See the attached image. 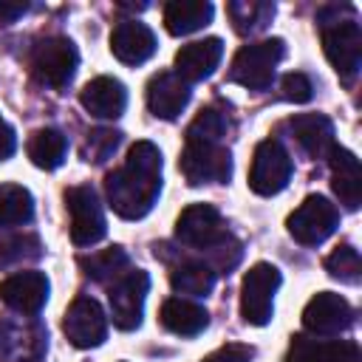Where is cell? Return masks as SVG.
I'll return each mask as SVG.
<instances>
[{
	"mask_svg": "<svg viewBox=\"0 0 362 362\" xmlns=\"http://www.w3.org/2000/svg\"><path fill=\"white\" fill-rule=\"evenodd\" d=\"M107 204L116 215L136 221L144 218L161 192V153L153 141H136L122 167L105 178Z\"/></svg>",
	"mask_w": 362,
	"mask_h": 362,
	"instance_id": "1",
	"label": "cell"
},
{
	"mask_svg": "<svg viewBox=\"0 0 362 362\" xmlns=\"http://www.w3.org/2000/svg\"><path fill=\"white\" fill-rule=\"evenodd\" d=\"M320 28H322V48L328 62L345 82H351L362 65V28L354 11L348 17H339V8L328 6L320 11Z\"/></svg>",
	"mask_w": 362,
	"mask_h": 362,
	"instance_id": "2",
	"label": "cell"
},
{
	"mask_svg": "<svg viewBox=\"0 0 362 362\" xmlns=\"http://www.w3.org/2000/svg\"><path fill=\"white\" fill-rule=\"evenodd\" d=\"M175 238L184 243V246H192V249H206L215 255L218 260V269H232L235 263L221 252L226 243H232L235 238L226 232L223 226V218L221 212L212 206V204H189L178 221H175Z\"/></svg>",
	"mask_w": 362,
	"mask_h": 362,
	"instance_id": "3",
	"label": "cell"
},
{
	"mask_svg": "<svg viewBox=\"0 0 362 362\" xmlns=\"http://www.w3.org/2000/svg\"><path fill=\"white\" fill-rule=\"evenodd\" d=\"M283 57H286V42L280 37L243 45L232 59L229 79L249 88V90H266L272 85L274 71H277Z\"/></svg>",
	"mask_w": 362,
	"mask_h": 362,
	"instance_id": "4",
	"label": "cell"
},
{
	"mask_svg": "<svg viewBox=\"0 0 362 362\" xmlns=\"http://www.w3.org/2000/svg\"><path fill=\"white\" fill-rule=\"evenodd\" d=\"M178 167L187 178V184H223L232 175V156L223 147V141H206V139H187L184 153L178 158Z\"/></svg>",
	"mask_w": 362,
	"mask_h": 362,
	"instance_id": "5",
	"label": "cell"
},
{
	"mask_svg": "<svg viewBox=\"0 0 362 362\" xmlns=\"http://www.w3.org/2000/svg\"><path fill=\"white\" fill-rule=\"evenodd\" d=\"M76 65H79V54L68 37H45L37 42L31 54V71L37 82L54 90H62L74 79Z\"/></svg>",
	"mask_w": 362,
	"mask_h": 362,
	"instance_id": "6",
	"label": "cell"
},
{
	"mask_svg": "<svg viewBox=\"0 0 362 362\" xmlns=\"http://www.w3.org/2000/svg\"><path fill=\"white\" fill-rule=\"evenodd\" d=\"M65 209L71 215V240L76 246H90L105 238L107 221H105V212H102V204L93 187L79 184V187L65 189Z\"/></svg>",
	"mask_w": 362,
	"mask_h": 362,
	"instance_id": "7",
	"label": "cell"
},
{
	"mask_svg": "<svg viewBox=\"0 0 362 362\" xmlns=\"http://www.w3.org/2000/svg\"><path fill=\"white\" fill-rule=\"evenodd\" d=\"M150 288V274L144 269H127L110 283L107 300H110V317L113 325L122 331H133L141 325L144 297Z\"/></svg>",
	"mask_w": 362,
	"mask_h": 362,
	"instance_id": "8",
	"label": "cell"
},
{
	"mask_svg": "<svg viewBox=\"0 0 362 362\" xmlns=\"http://www.w3.org/2000/svg\"><path fill=\"white\" fill-rule=\"evenodd\" d=\"M280 288V272L272 263H255L240 286V314L249 325H266L274 311V291Z\"/></svg>",
	"mask_w": 362,
	"mask_h": 362,
	"instance_id": "9",
	"label": "cell"
},
{
	"mask_svg": "<svg viewBox=\"0 0 362 362\" xmlns=\"http://www.w3.org/2000/svg\"><path fill=\"white\" fill-rule=\"evenodd\" d=\"M291 170H294V164H291L288 150L277 139H266L255 147L252 170H249V187L257 195H277L280 189H286Z\"/></svg>",
	"mask_w": 362,
	"mask_h": 362,
	"instance_id": "10",
	"label": "cell"
},
{
	"mask_svg": "<svg viewBox=\"0 0 362 362\" xmlns=\"http://www.w3.org/2000/svg\"><path fill=\"white\" fill-rule=\"evenodd\" d=\"M337 223H339V212H337V206H334L328 198H322V195H308V198L288 215V221H286L288 235H291L297 243H303V246H317V243H322L325 238L334 235Z\"/></svg>",
	"mask_w": 362,
	"mask_h": 362,
	"instance_id": "11",
	"label": "cell"
},
{
	"mask_svg": "<svg viewBox=\"0 0 362 362\" xmlns=\"http://www.w3.org/2000/svg\"><path fill=\"white\" fill-rule=\"evenodd\" d=\"M62 331L76 348H96L107 337V317L93 297H76L62 320Z\"/></svg>",
	"mask_w": 362,
	"mask_h": 362,
	"instance_id": "12",
	"label": "cell"
},
{
	"mask_svg": "<svg viewBox=\"0 0 362 362\" xmlns=\"http://www.w3.org/2000/svg\"><path fill=\"white\" fill-rule=\"evenodd\" d=\"M303 325L311 334H339L354 325V308L345 297L334 291H320L317 297L308 300L303 311Z\"/></svg>",
	"mask_w": 362,
	"mask_h": 362,
	"instance_id": "13",
	"label": "cell"
},
{
	"mask_svg": "<svg viewBox=\"0 0 362 362\" xmlns=\"http://www.w3.org/2000/svg\"><path fill=\"white\" fill-rule=\"evenodd\" d=\"M0 300L20 314H37L48 300V277L42 272L8 274L0 283Z\"/></svg>",
	"mask_w": 362,
	"mask_h": 362,
	"instance_id": "14",
	"label": "cell"
},
{
	"mask_svg": "<svg viewBox=\"0 0 362 362\" xmlns=\"http://www.w3.org/2000/svg\"><path fill=\"white\" fill-rule=\"evenodd\" d=\"M110 51L124 65H141L156 51V34L139 20H122L110 34Z\"/></svg>",
	"mask_w": 362,
	"mask_h": 362,
	"instance_id": "15",
	"label": "cell"
},
{
	"mask_svg": "<svg viewBox=\"0 0 362 362\" xmlns=\"http://www.w3.org/2000/svg\"><path fill=\"white\" fill-rule=\"evenodd\" d=\"M221 57H223V42L218 37H206V40L181 45V51L175 54V76H181L187 85L201 82L218 68Z\"/></svg>",
	"mask_w": 362,
	"mask_h": 362,
	"instance_id": "16",
	"label": "cell"
},
{
	"mask_svg": "<svg viewBox=\"0 0 362 362\" xmlns=\"http://www.w3.org/2000/svg\"><path fill=\"white\" fill-rule=\"evenodd\" d=\"M286 362H362V356H359V345L351 339L294 337Z\"/></svg>",
	"mask_w": 362,
	"mask_h": 362,
	"instance_id": "17",
	"label": "cell"
},
{
	"mask_svg": "<svg viewBox=\"0 0 362 362\" xmlns=\"http://www.w3.org/2000/svg\"><path fill=\"white\" fill-rule=\"evenodd\" d=\"M79 102L96 119H119L127 107V90L113 76H96L82 88Z\"/></svg>",
	"mask_w": 362,
	"mask_h": 362,
	"instance_id": "18",
	"label": "cell"
},
{
	"mask_svg": "<svg viewBox=\"0 0 362 362\" xmlns=\"http://www.w3.org/2000/svg\"><path fill=\"white\" fill-rule=\"evenodd\" d=\"M187 102H189V85L181 76L164 71V74H156L150 79V85H147V105H150L153 116L175 119L187 107Z\"/></svg>",
	"mask_w": 362,
	"mask_h": 362,
	"instance_id": "19",
	"label": "cell"
},
{
	"mask_svg": "<svg viewBox=\"0 0 362 362\" xmlns=\"http://www.w3.org/2000/svg\"><path fill=\"white\" fill-rule=\"evenodd\" d=\"M297 144L311 156V158H322L331 156L334 150V124L328 116L322 113H300L288 122Z\"/></svg>",
	"mask_w": 362,
	"mask_h": 362,
	"instance_id": "20",
	"label": "cell"
},
{
	"mask_svg": "<svg viewBox=\"0 0 362 362\" xmlns=\"http://www.w3.org/2000/svg\"><path fill=\"white\" fill-rule=\"evenodd\" d=\"M331 173H334V192L345 209H359L362 201V173H359V158L345 150L334 147L331 150Z\"/></svg>",
	"mask_w": 362,
	"mask_h": 362,
	"instance_id": "21",
	"label": "cell"
},
{
	"mask_svg": "<svg viewBox=\"0 0 362 362\" xmlns=\"http://www.w3.org/2000/svg\"><path fill=\"white\" fill-rule=\"evenodd\" d=\"M206 322H209V314L192 300L170 297L161 305V325L178 337H195L206 328Z\"/></svg>",
	"mask_w": 362,
	"mask_h": 362,
	"instance_id": "22",
	"label": "cell"
},
{
	"mask_svg": "<svg viewBox=\"0 0 362 362\" xmlns=\"http://www.w3.org/2000/svg\"><path fill=\"white\" fill-rule=\"evenodd\" d=\"M215 8L212 3H204V0H173L164 6V25L170 34L175 37H184V34H192L198 28H204L209 20H212Z\"/></svg>",
	"mask_w": 362,
	"mask_h": 362,
	"instance_id": "23",
	"label": "cell"
},
{
	"mask_svg": "<svg viewBox=\"0 0 362 362\" xmlns=\"http://www.w3.org/2000/svg\"><path fill=\"white\" fill-rule=\"evenodd\" d=\"M25 153L28 158L40 167V170H57L62 161H65V153H68V141L59 130L54 127H42V130H34L28 144H25Z\"/></svg>",
	"mask_w": 362,
	"mask_h": 362,
	"instance_id": "24",
	"label": "cell"
},
{
	"mask_svg": "<svg viewBox=\"0 0 362 362\" xmlns=\"http://www.w3.org/2000/svg\"><path fill=\"white\" fill-rule=\"evenodd\" d=\"M226 14L235 25L238 34H255L260 28H266L274 17V3H263V0H232L226 6Z\"/></svg>",
	"mask_w": 362,
	"mask_h": 362,
	"instance_id": "25",
	"label": "cell"
},
{
	"mask_svg": "<svg viewBox=\"0 0 362 362\" xmlns=\"http://www.w3.org/2000/svg\"><path fill=\"white\" fill-rule=\"evenodd\" d=\"M34 215V198L20 184H0V226L28 223Z\"/></svg>",
	"mask_w": 362,
	"mask_h": 362,
	"instance_id": "26",
	"label": "cell"
},
{
	"mask_svg": "<svg viewBox=\"0 0 362 362\" xmlns=\"http://www.w3.org/2000/svg\"><path fill=\"white\" fill-rule=\"evenodd\" d=\"M170 283L175 291L189 297H206L215 286V272L206 263H181L170 272Z\"/></svg>",
	"mask_w": 362,
	"mask_h": 362,
	"instance_id": "27",
	"label": "cell"
},
{
	"mask_svg": "<svg viewBox=\"0 0 362 362\" xmlns=\"http://www.w3.org/2000/svg\"><path fill=\"white\" fill-rule=\"evenodd\" d=\"M79 263H82L85 274L93 280H110V277L116 280L119 274L127 272V255L119 246L105 249V252H93L90 257H82Z\"/></svg>",
	"mask_w": 362,
	"mask_h": 362,
	"instance_id": "28",
	"label": "cell"
},
{
	"mask_svg": "<svg viewBox=\"0 0 362 362\" xmlns=\"http://www.w3.org/2000/svg\"><path fill=\"white\" fill-rule=\"evenodd\" d=\"M229 133V116L218 107H206L201 110L192 124L187 127V139H206V141H223V136Z\"/></svg>",
	"mask_w": 362,
	"mask_h": 362,
	"instance_id": "29",
	"label": "cell"
},
{
	"mask_svg": "<svg viewBox=\"0 0 362 362\" xmlns=\"http://www.w3.org/2000/svg\"><path fill=\"white\" fill-rule=\"evenodd\" d=\"M325 269L331 272V277L342 280V283H356L362 274V260L359 252L354 246H337L328 257H325Z\"/></svg>",
	"mask_w": 362,
	"mask_h": 362,
	"instance_id": "30",
	"label": "cell"
},
{
	"mask_svg": "<svg viewBox=\"0 0 362 362\" xmlns=\"http://www.w3.org/2000/svg\"><path fill=\"white\" fill-rule=\"evenodd\" d=\"M119 139H122V133H116V130H105V127L88 133L85 147H82L85 161H105V158H110L113 150H116V144H119Z\"/></svg>",
	"mask_w": 362,
	"mask_h": 362,
	"instance_id": "31",
	"label": "cell"
},
{
	"mask_svg": "<svg viewBox=\"0 0 362 362\" xmlns=\"http://www.w3.org/2000/svg\"><path fill=\"white\" fill-rule=\"evenodd\" d=\"M280 90H283V99H288V102H308V99L314 96V85H311V79H308L305 74H297V71L283 76Z\"/></svg>",
	"mask_w": 362,
	"mask_h": 362,
	"instance_id": "32",
	"label": "cell"
},
{
	"mask_svg": "<svg viewBox=\"0 0 362 362\" xmlns=\"http://www.w3.org/2000/svg\"><path fill=\"white\" fill-rule=\"evenodd\" d=\"M252 354L255 351L249 345H223L209 356H204L201 362H252Z\"/></svg>",
	"mask_w": 362,
	"mask_h": 362,
	"instance_id": "33",
	"label": "cell"
},
{
	"mask_svg": "<svg viewBox=\"0 0 362 362\" xmlns=\"http://www.w3.org/2000/svg\"><path fill=\"white\" fill-rule=\"evenodd\" d=\"M28 11V3H20V0H0V23H14L17 17H23Z\"/></svg>",
	"mask_w": 362,
	"mask_h": 362,
	"instance_id": "34",
	"label": "cell"
},
{
	"mask_svg": "<svg viewBox=\"0 0 362 362\" xmlns=\"http://www.w3.org/2000/svg\"><path fill=\"white\" fill-rule=\"evenodd\" d=\"M14 150H17V136H14V130L0 119V161H6Z\"/></svg>",
	"mask_w": 362,
	"mask_h": 362,
	"instance_id": "35",
	"label": "cell"
}]
</instances>
